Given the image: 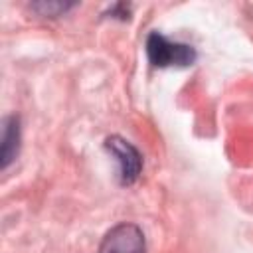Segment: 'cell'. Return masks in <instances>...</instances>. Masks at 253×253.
Here are the masks:
<instances>
[{
	"label": "cell",
	"mask_w": 253,
	"mask_h": 253,
	"mask_svg": "<svg viewBox=\"0 0 253 253\" xmlns=\"http://www.w3.org/2000/svg\"><path fill=\"white\" fill-rule=\"evenodd\" d=\"M146 241L142 229L132 221L113 225L101 239L97 253H144Z\"/></svg>",
	"instance_id": "obj_2"
},
{
	"label": "cell",
	"mask_w": 253,
	"mask_h": 253,
	"mask_svg": "<svg viewBox=\"0 0 253 253\" xmlns=\"http://www.w3.org/2000/svg\"><path fill=\"white\" fill-rule=\"evenodd\" d=\"M146 55L154 67H188L196 61L198 53L192 45L172 42L158 32H150L146 38Z\"/></svg>",
	"instance_id": "obj_1"
},
{
	"label": "cell",
	"mask_w": 253,
	"mask_h": 253,
	"mask_svg": "<svg viewBox=\"0 0 253 253\" xmlns=\"http://www.w3.org/2000/svg\"><path fill=\"white\" fill-rule=\"evenodd\" d=\"M105 148L117 158L119 162V182L123 186H130L138 180L142 170V156L128 140L119 134H113L105 140Z\"/></svg>",
	"instance_id": "obj_3"
},
{
	"label": "cell",
	"mask_w": 253,
	"mask_h": 253,
	"mask_svg": "<svg viewBox=\"0 0 253 253\" xmlns=\"http://www.w3.org/2000/svg\"><path fill=\"white\" fill-rule=\"evenodd\" d=\"M20 148V119L16 115L4 119V134H2V168L18 156Z\"/></svg>",
	"instance_id": "obj_4"
}]
</instances>
